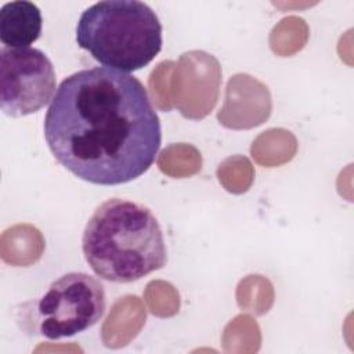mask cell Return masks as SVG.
Returning a JSON list of instances; mask_svg holds the SVG:
<instances>
[{"mask_svg":"<svg viewBox=\"0 0 354 354\" xmlns=\"http://www.w3.org/2000/svg\"><path fill=\"white\" fill-rule=\"evenodd\" d=\"M221 343L227 353H256L261 344L260 328L250 315L239 314L225 325Z\"/></svg>","mask_w":354,"mask_h":354,"instance_id":"obj_15","label":"cell"},{"mask_svg":"<svg viewBox=\"0 0 354 354\" xmlns=\"http://www.w3.org/2000/svg\"><path fill=\"white\" fill-rule=\"evenodd\" d=\"M271 111L268 87L248 73H236L227 82L224 104L217 112V120L227 129L248 130L263 124Z\"/></svg>","mask_w":354,"mask_h":354,"instance_id":"obj_7","label":"cell"},{"mask_svg":"<svg viewBox=\"0 0 354 354\" xmlns=\"http://www.w3.org/2000/svg\"><path fill=\"white\" fill-rule=\"evenodd\" d=\"M217 178L230 194L246 192L254 180V167L243 155H232L224 159L217 167Z\"/></svg>","mask_w":354,"mask_h":354,"instance_id":"obj_16","label":"cell"},{"mask_svg":"<svg viewBox=\"0 0 354 354\" xmlns=\"http://www.w3.org/2000/svg\"><path fill=\"white\" fill-rule=\"evenodd\" d=\"M41 33L39 7L26 0L6 3L0 10V40L6 47H28Z\"/></svg>","mask_w":354,"mask_h":354,"instance_id":"obj_9","label":"cell"},{"mask_svg":"<svg viewBox=\"0 0 354 354\" xmlns=\"http://www.w3.org/2000/svg\"><path fill=\"white\" fill-rule=\"evenodd\" d=\"M145 307L136 295L119 297L111 307L101 328V340L108 348L127 346L145 325Z\"/></svg>","mask_w":354,"mask_h":354,"instance_id":"obj_8","label":"cell"},{"mask_svg":"<svg viewBox=\"0 0 354 354\" xmlns=\"http://www.w3.org/2000/svg\"><path fill=\"white\" fill-rule=\"evenodd\" d=\"M308 35V25L303 18L296 15L285 17L270 33V48L279 57H292L307 44Z\"/></svg>","mask_w":354,"mask_h":354,"instance_id":"obj_13","label":"cell"},{"mask_svg":"<svg viewBox=\"0 0 354 354\" xmlns=\"http://www.w3.org/2000/svg\"><path fill=\"white\" fill-rule=\"evenodd\" d=\"M105 311L102 285L84 272L54 281L37 303L39 333L48 339L69 337L93 326Z\"/></svg>","mask_w":354,"mask_h":354,"instance_id":"obj_4","label":"cell"},{"mask_svg":"<svg viewBox=\"0 0 354 354\" xmlns=\"http://www.w3.org/2000/svg\"><path fill=\"white\" fill-rule=\"evenodd\" d=\"M76 41L109 69L133 72L159 54L162 25L155 11L142 1L105 0L82 12Z\"/></svg>","mask_w":354,"mask_h":354,"instance_id":"obj_3","label":"cell"},{"mask_svg":"<svg viewBox=\"0 0 354 354\" xmlns=\"http://www.w3.org/2000/svg\"><path fill=\"white\" fill-rule=\"evenodd\" d=\"M55 91V72L39 48L0 50V106L8 116L35 113L48 104Z\"/></svg>","mask_w":354,"mask_h":354,"instance_id":"obj_5","label":"cell"},{"mask_svg":"<svg viewBox=\"0 0 354 354\" xmlns=\"http://www.w3.org/2000/svg\"><path fill=\"white\" fill-rule=\"evenodd\" d=\"M174 61H162L159 62L148 77V90L151 98L156 108L160 111H171L173 98H171V75L174 69Z\"/></svg>","mask_w":354,"mask_h":354,"instance_id":"obj_18","label":"cell"},{"mask_svg":"<svg viewBox=\"0 0 354 354\" xmlns=\"http://www.w3.org/2000/svg\"><path fill=\"white\" fill-rule=\"evenodd\" d=\"M144 301L151 314L160 318L173 317L180 310V295L177 289L173 283L162 279H155L147 283Z\"/></svg>","mask_w":354,"mask_h":354,"instance_id":"obj_17","label":"cell"},{"mask_svg":"<svg viewBox=\"0 0 354 354\" xmlns=\"http://www.w3.org/2000/svg\"><path fill=\"white\" fill-rule=\"evenodd\" d=\"M221 84L218 59L202 50L187 51L174 64L171 75L173 105L185 119L201 120L217 104Z\"/></svg>","mask_w":354,"mask_h":354,"instance_id":"obj_6","label":"cell"},{"mask_svg":"<svg viewBox=\"0 0 354 354\" xmlns=\"http://www.w3.org/2000/svg\"><path fill=\"white\" fill-rule=\"evenodd\" d=\"M82 249L100 278L118 283L141 279L167 261L163 234L152 212L119 198L94 210L83 232Z\"/></svg>","mask_w":354,"mask_h":354,"instance_id":"obj_2","label":"cell"},{"mask_svg":"<svg viewBox=\"0 0 354 354\" xmlns=\"http://www.w3.org/2000/svg\"><path fill=\"white\" fill-rule=\"evenodd\" d=\"M238 306L250 314L263 315L274 303V286L263 275L250 274L242 278L236 286Z\"/></svg>","mask_w":354,"mask_h":354,"instance_id":"obj_14","label":"cell"},{"mask_svg":"<svg viewBox=\"0 0 354 354\" xmlns=\"http://www.w3.org/2000/svg\"><path fill=\"white\" fill-rule=\"evenodd\" d=\"M297 152V140L289 130L274 127L260 133L250 145V155L264 167H277L290 162Z\"/></svg>","mask_w":354,"mask_h":354,"instance_id":"obj_11","label":"cell"},{"mask_svg":"<svg viewBox=\"0 0 354 354\" xmlns=\"http://www.w3.org/2000/svg\"><path fill=\"white\" fill-rule=\"evenodd\" d=\"M46 248L44 236L32 224L19 223L4 230L0 238V256L14 267H29L40 260Z\"/></svg>","mask_w":354,"mask_h":354,"instance_id":"obj_10","label":"cell"},{"mask_svg":"<svg viewBox=\"0 0 354 354\" xmlns=\"http://www.w3.org/2000/svg\"><path fill=\"white\" fill-rule=\"evenodd\" d=\"M159 170L173 178H185L196 174L202 167V155L191 144H170L160 151L156 159Z\"/></svg>","mask_w":354,"mask_h":354,"instance_id":"obj_12","label":"cell"},{"mask_svg":"<svg viewBox=\"0 0 354 354\" xmlns=\"http://www.w3.org/2000/svg\"><path fill=\"white\" fill-rule=\"evenodd\" d=\"M54 158L76 177L124 184L149 169L160 145V123L141 82L106 68L64 79L44 118Z\"/></svg>","mask_w":354,"mask_h":354,"instance_id":"obj_1","label":"cell"}]
</instances>
